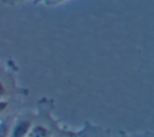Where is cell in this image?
<instances>
[{
	"instance_id": "obj_1",
	"label": "cell",
	"mask_w": 154,
	"mask_h": 137,
	"mask_svg": "<svg viewBox=\"0 0 154 137\" xmlns=\"http://www.w3.org/2000/svg\"><path fill=\"white\" fill-rule=\"evenodd\" d=\"M33 121L29 118L20 117L15 119L14 123L10 128L9 137H26L29 136L31 129L33 126Z\"/></svg>"
},
{
	"instance_id": "obj_2",
	"label": "cell",
	"mask_w": 154,
	"mask_h": 137,
	"mask_svg": "<svg viewBox=\"0 0 154 137\" xmlns=\"http://www.w3.org/2000/svg\"><path fill=\"white\" fill-rule=\"evenodd\" d=\"M29 137H51V131L42 124H33L29 133Z\"/></svg>"
},
{
	"instance_id": "obj_3",
	"label": "cell",
	"mask_w": 154,
	"mask_h": 137,
	"mask_svg": "<svg viewBox=\"0 0 154 137\" xmlns=\"http://www.w3.org/2000/svg\"><path fill=\"white\" fill-rule=\"evenodd\" d=\"M64 1H66V0H34L35 3H42V5H48V7L60 5V3L64 2Z\"/></svg>"
},
{
	"instance_id": "obj_4",
	"label": "cell",
	"mask_w": 154,
	"mask_h": 137,
	"mask_svg": "<svg viewBox=\"0 0 154 137\" xmlns=\"http://www.w3.org/2000/svg\"><path fill=\"white\" fill-rule=\"evenodd\" d=\"M10 129L7 122H1L0 123V137H9Z\"/></svg>"
},
{
	"instance_id": "obj_5",
	"label": "cell",
	"mask_w": 154,
	"mask_h": 137,
	"mask_svg": "<svg viewBox=\"0 0 154 137\" xmlns=\"http://www.w3.org/2000/svg\"><path fill=\"white\" fill-rule=\"evenodd\" d=\"M7 95V88H5V84L0 80V100H3Z\"/></svg>"
},
{
	"instance_id": "obj_6",
	"label": "cell",
	"mask_w": 154,
	"mask_h": 137,
	"mask_svg": "<svg viewBox=\"0 0 154 137\" xmlns=\"http://www.w3.org/2000/svg\"><path fill=\"white\" fill-rule=\"evenodd\" d=\"M5 5H18L20 2H23L26 0H1Z\"/></svg>"
},
{
	"instance_id": "obj_7",
	"label": "cell",
	"mask_w": 154,
	"mask_h": 137,
	"mask_svg": "<svg viewBox=\"0 0 154 137\" xmlns=\"http://www.w3.org/2000/svg\"><path fill=\"white\" fill-rule=\"evenodd\" d=\"M26 137H29V136H26Z\"/></svg>"
}]
</instances>
